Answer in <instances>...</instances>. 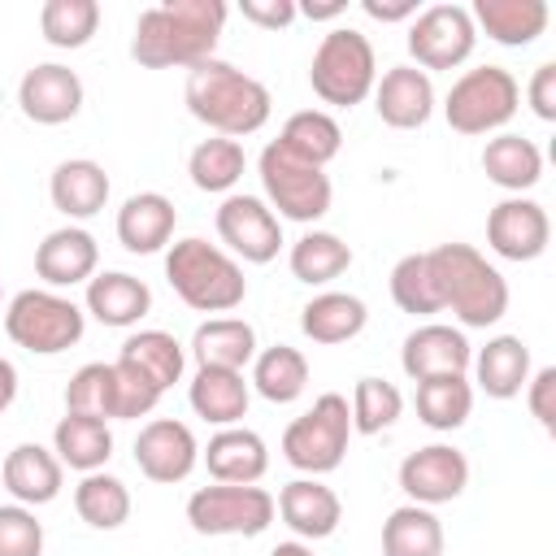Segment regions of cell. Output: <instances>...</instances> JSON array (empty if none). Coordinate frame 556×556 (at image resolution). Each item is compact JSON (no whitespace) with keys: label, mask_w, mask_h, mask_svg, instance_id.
Here are the masks:
<instances>
[{"label":"cell","mask_w":556,"mask_h":556,"mask_svg":"<svg viewBox=\"0 0 556 556\" xmlns=\"http://www.w3.org/2000/svg\"><path fill=\"white\" fill-rule=\"evenodd\" d=\"M135 465L148 482L174 486V482H187L191 469L200 465V443L187 421L152 417L135 439Z\"/></svg>","instance_id":"cell-14"},{"label":"cell","mask_w":556,"mask_h":556,"mask_svg":"<svg viewBox=\"0 0 556 556\" xmlns=\"http://www.w3.org/2000/svg\"><path fill=\"white\" fill-rule=\"evenodd\" d=\"M478 26L465 4H430L408 22V56L417 70H456L473 56Z\"/></svg>","instance_id":"cell-11"},{"label":"cell","mask_w":556,"mask_h":556,"mask_svg":"<svg viewBox=\"0 0 556 556\" xmlns=\"http://www.w3.org/2000/svg\"><path fill=\"white\" fill-rule=\"evenodd\" d=\"M482 174H486L495 187L521 195V191H530V187L543 178V152H539L534 139L513 135V130H500V135H491L486 148H482Z\"/></svg>","instance_id":"cell-30"},{"label":"cell","mask_w":556,"mask_h":556,"mask_svg":"<svg viewBox=\"0 0 556 556\" xmlns=\"http://www.w3.org/2000/svg\"><path fill=\"white\" fill-rule=\"evenodd\" d=\"M113 395H117V421H139L161 404L165 391L130 361H113Z\"/></svg>","instance_id":"cell-45"},{"label":"cell","mask_w":556,"mask_h":556,"mask_svg":"<svg viewBox=\"0 0 556 556\" xmlns=\"http://www.w3.org/2000/svg\"><path fill=\"white\" fill-rule=\"evenodd\" d=\"M39 30L61 52L87 48L91 35L100 30V4L96 0H48L39 9Z\"/></svg>","instance_id":"cell-42"},{"label":"cell","mask_w":556,"mask_h":556,"mask_svg":"<svg viewBox=\"0 0 556 556\" xmlns=\"http://www.w3.org/2000/svg\"><path fill=\"white\" fill-rule=\"evenodd\" d=\"M374 109L391 130H417L434 113V83L417 65H391L374 83Z\"/></svg>","instance_id":"cell-19"},{"label":"cell","mask_w":556,"mask_h":556,"mask_svg":"<svg viewBox=\"0 0 556 556\" xmlns=\"http://www.w3.org/2000/svg\"><path fill=\"white\" fill-rule=\"evenodd\" d=\"M117 361H130L135 369H143L161 391L182 382V369H187V352L169 330H135V334H126Z\"/></svg>","instance_id":"cell-37"},{"label":"cell","mask_w":556,"mask_h":556,"mask_svg":"<svg viewBox=\"0 0 556 556\" xmlns=\"http://www.w3.org/2000/svg\"><path fill=\"white\" fill-rule=\"evenodd\" d=\"M526 404L543 430H556V365H543L526 382Z\"/></svg>","instance_id":"cell-47"},{"label":"cell","mask_w":556,"mask_h":556,"mask_svg":"<svg viewBox=\"0 0 556 556\" xmlns=\"http://www.w3.org/2000/svg\"><path fill=\"white\" fill-rule=\"evenodd\" d=\"M256 174H261V187H265V204L274 208L278 222L287 217V222H304L308 226V222H321L330 213L334 187H330L326 169L295 161L278 143H265L261 148Z\"/></svg>","instance_id":"cell-9"},{"label":"cell","mask_w":556,"mask_h":556,"mask_svg":"<svg viewBox=\"0 0 556 556\" xmlns=\"http://www.w3.org/2000/svg\"><path fill=\"white\" fill-rule=\"evenodd\" d=\"M469 413H473V387H469V378L447 374V378L417 382V417L430 430H439V434L460 430L469 421Z\"/></svg>","instance_id":"cell-38"},{"label":"cell","mask_w":556,"mask_h":556,"mask_svg":"<svg viewBox=\"0 0 556 556\" xmlns=\"http://www.w3.org/2000/svg\"><path fill=\"white\" fill-rule=\"evenodd\" d=\"M200 460L208 465L213 482H235V486H252L265 478L269 469V447L256 430L248 426H222L208 447H200Z\"/></svg>","instance_id":"cell-22"},{"label":"cell","mask_w":556,"mask_h":556,"mask_svg":"<svg viewBox=\"0 0 556 556\" xmlns=\"http://www.w3.org/2000/svg\"><path fill=\"white\" fill-rule=\"evenodd\" d=\"M473 26L486 30V39L504 48H526L547 30V0H473L469 9Z\"/></svg>","instance_id":"cell-28"},{"label":"cell","mask_w":556,"mask_h":556,"mask_svg":"<svg viewBox=\"0 0 556 556\" xmlns=\"http://www.w3.org/2000/svg\"><path fill=\"white\" fill-rule=\"evenodd\" d=\"M96 265H100V243L83 226H56L35 248V274L48 282V291L91 282L96 278Z\"/></svg>","instance_id":"cell-18"},{"label":"cell","mask_w":556,"mask_h":556,"mask_svg":"<svg viewBox=\"0 0 556 556\" xmlns=\"http://www.w3.org/2000/svg\"><path fill=\"white\" fill-rule=\"evenodd\" d=\"M391 300L413 313V317H430L443 313V295H439V278L430 265V252H408L395 261L391 269Z\"/></svg>","instance_id":"cell-41"},{"label":"cell","mask_w":556,"mask_h":556,"mask_svg":"<svg viewBox=\"0 0 556 556\" xmlns=\"http://www.w3.org/2000/svg\"><path fill=\"white\" fill-rule=\"evenodd\" d=\"M217 239L226 243V252L235 261L269 265L278 256V248H282V222L274 217V208L261 195L230 191L217 204Z\"/></svg>","instance_id":"cell-12"},{"label":"cell","mask_w":556,"mask_h":556,"mask_svg":"<svg viewBox=\"0 0 556 556\" xmlns=\"http://www.w3.org/2000/svg\"><path fill=\"white\" fill-rule=\"evenodd\" d=\"M274 495L265 486H235V482H213V486H200L191 491L187 500V521L195 534H208V539H226V534H239V539H256L269 530L274 521Z\"/></svg>","instance_id":"cell-10"},{"label":"cell","mask_w":556,"mask_h":556,"mask_svg":"<svg viewBox=\"0 0 556 556\" xmlns=\"http://www.w3.org/2000/svg\"><path fill=\"white\" fill-rule=\"evenodd\" d=\"M274 143L282 152H291L295 161L326 169L339 156V148H343V130H339V122L326 109H300V113H291L282 122V130H278Z\"/></svg>","instance_id":"cell-32"},{"label":"cell","mask_w":556,"mask_h":556,"mask_svg":"<svg viewBox=\"0 0 556 556\" xmlns=\"http://www.w3.org/2000/svg\"><path fill=\"white\" fill-rule=\"evenodd\" d=\"M382 556H443V521L434 508L400 504L382 521Z\"/></svg>","instance_id":"cell-35"},{"label":"cell","mask_w":556,"mask_h":556,"mask_svg":"<svg viewBox=\"0 0 556 556\" xmlns=\"http://www.w3.org/2000/svg\"><path fill=\"white\" fill-rule=\"evenodd\" d=\"M248 169V156H243V143L239 139H226V135H213V139H200L187 156V174L200 191L208 195H230V187L243 178Z\"/></svg>","instance_id":"cell-36"},{"label":"cell","mask_w":556,"mask_h":556,"mask_svg":"<svg viewBox=\"0 0 556 556\" xmlns=\"http://www.w3.org/2000/svg\"><path fill=\"white\" fill-rule=\"evenodd\" d=\"M430 265L439 278L443 308H452V317L465 330H486L508 313V282L478 248L439 243V248H430Z\"/></svg>","instance_id":"cell-3"},{"label":"cell","mask_w":556,"mask_h":556,"mask_svg":"<svg viewBox=\"0 0 556 556\" xmlns=\"http://www.w3.org/2000/svg\"><path fill=\"white\" fill-rule=\"evenodd\" d=\"M83 330H87V313L70 295L48 287H26L4 308V334L35 356H56L74 348Z\"/></svg>","instance_id":"cell-6"},{"label":"cell","mask_w":556,"mask_h":556,"mask_svg":"<svg viewBox=\"0 0 556 556\" xmlns=\"http://www.w3.org/2000/svg\"><path fill=\"white\" fill-rule=\"evenodd\" d=\"M547 239H552L547 208L530 195H508L486 217V243L504 261H539L547 252Z\"/></svg>","instance_id":"cell-15"},{"label":"cell","mask_w":556,"mask_h":556,"mask_svg":"<svg viewBox=\"0 0 556 556\" xmlns=\"http://www.w3.org/2000/svg\"><path fill=\"white\" fill-rule=\"evenodd\" d=\"M374 83H378V56H374V43L352 30V26H334L321 35L317 52H313V65H308V87L321 104H334V109H352L361 104L365 96H374Z\"/></svg>","instance_id":"cell-5"},{"label":"cell","mask_w":556,"mask_h":556,"mask_svg":"<svg viewBox=\"0 0 556 556\" xmlns=\"http://www.w3.org/2000/svg\"><path fill=\"white\" fill-rule=\"evenodd\" d=\"M0 482L4 491L13 495V504H26V508H43L61 495V482H65V465L56 460L52 447L43 443H17L4 465H0Z\"/></svg>","instance_id":"cell-20"},{"label":"cell","mask_w":556,"mask_h":556,"mask_svg":"<svg viewBox=\"0 0 556 556\" xmlns=\"http://www.w3.org/2000/svg\"><path fill=\"white\" fill-rule=\"evenodd\" d=\"M182 100H187L195 122H204L213 135H226V139L256 135L274 113L269 87L222 56H208V61L187 70Z\"/></svg>","instance_id":"cell-2"},{"label":"cell","mask_w":556,"mask_h":556,"mask_svg":"<svg viewBox=\"0 0 556 556\" xmlns=\"http://www.w3.org/2000/svg\"><path fill=\"white\" fill-rule=\"evenodd\" d=\"M343 9H348L343 0H326V4H313V0H308V4H295V13L308 17V22H334Z\"/></svg>","instance_id":"cell-52"},{"label":"cell","mask_w":556,"mask_h":556,"mask_svg":"<svg viewBox=\"0 0 556 556\" xmlns=\"http://www.w3.org/2000/svg\"><path fill=\"white\" fill-rule=\"evenodd\" d=\"M348 408H352V430L356 434H382V430H391L400 421L404 395L387 378H361Z\"/></svg>","instance_id":"cell-44"},{"label":"cell","mask_w":556,"mask_h":556,"mask_svg":"<svg viewBox=\"0 0 556 556\" xmlns=\"http://www.w3.org/2000/svg\"><path fill=\"white\" fill-rule=\"evenodd\" d=\"M465 486H469V460L452 443H426L400 460V491L408 495V504L439 508L465 495Z\"/></svg>","instance_id":"cell-13"},{"label":"cell","mask_w":556,"mask_h":556,"mask_svg":"<svg viewBox=\"0 0 556 556\" xmlns=\"http://www.w3.org/2000/svg\"><path fill=\"white\" fill-rule=\"evenodd\" d=\"M17 104L35 126H65L83 109V78L61 61H39L22 74Z\"/></svg>","instance_id":"cell-16"},{"label":"cell","mask_w":556,"mask_h":556,"mask_svg":"<svg viewBox=\"0 0 556 556\" xmlns=\"http://www.w3.org/2000/svg\"><path fill=\"white\" fill-rule=\"evenodd\" d=\"M109 191H113V187H109V174H104V165L91 161V156H70V161H61V165L52 169V178H48L52 208L65 213L70 222L96 217V213L109 204Z\"/></svg>","instance_id":"cell-25"},{"label":"cell","mask_w":556,"mask_h":556,"mask_svg":"<svg viewBox=\"0 0 556 556\" xmlns=\"http://www.w3.org/2000/svg\"><path fill=\"white\" fill-rule=\"evenodd\" d=\"M52 452H56L61 465H70L78 473H96L113 456V430H109V421L65 413L52 430Z\"/></svg>","instance_id":"cell-33"},{"label":"cell","mask_w":556,"mask_h":556,"mask_svg":"<svg viewBox=\"0 0 556 556\" xmlns=\"http://www.w3.org/2000/svg\"><path fill=\"white\" fill-rule=\"evenodd\" d=\"M74 508L91 530H117L130 521V491L122 478L96 469V473H83V482L74 486Z\"/></svg>","instance_id":"cell-40"},{"label":"cell","mask_w":556,"mask_h":556,"mask_svg":"<svg viewBox=\"0 0 556 556\" xmlns=\"http://www.w3.org/2000/svg\"><path fill=\"white\" fill-rule=\"evenodd\" d=\"M178 226V208L169 195L161 191H135L122 208H117V243L135 256H152L174 239Z\"/></svg>","instance_id":"cell-24"},{"label":"cell","mask_w":556,"mask_h":556,"mask_svg":"<svg viewBox=\"0 0 556 556\" xmlns=\"http://www.w3.org/2000/svg\"><path fill=\"white\" fill-rule=\"evenodd\" d=\"M187 400H191L195 417H204L208 426H239L248 417V404H252V382L239 369L195 365L191 387H187Z\"/></svg>","instance_id":"cell-26"},{"label":"cell","mask_w":556,"mask_h":556,"mask_svg":"<svg viewBox=\"0 0 556 556\" xmlns=\"http://www.w3.org/2000/svg\"><path fill=\"white\" fill-rule=\"evenodd\" d=\"M269 556H313V547H308L304 539H287V543H278Z\"/></svg>","instance_id":"cell-53"},{"label":"cell","mask_w":556,"mask_h":556,"mask_svg":"<svg viewBox=\"0 0 556 556\" xmlns=\"http://www.w3.org/2000/svg\"><path fill=\"white\" fill-rule=\"evenodd\" d=\"M252 387L269 404H295L308 387V361L291 343H274L252 356Z\"/></svg>","instance_id":"cell-34"},{"label":"cell","mask_w":556,"mask_h":556,"mask_svg":"<svg viewBox=\"0 0 556 556\" xmlns=\"http://www.w3.org/2000/svg\"><path fill=\"white\" fill-rule=\"evenodd\" d=\"M191 356H195V365L243 374V365H252V356H256V330L243 317H208L191 334Z\"/></svg>","instance_id":"cell-31"},{"label":"cell","mask_w":556,"mask_h":556,"mask_svg":"<svg viewBox=\"0 0 556 556\" xmlns=\"http://www.w3.org/2000/svg\"><path fill=\"white\" fill-rule=\"evenodd\" d=\"M274 508H278V517H282L300 539H308V543L330 539V534L339 530V521H343V504H339V495H334L321 478H295V482H287V486L278 491Z\"/></svg>","instance_id":"cell-23"},{"label":"cell","mask_w":556,"mask_h":556,"mask_svg":"<svg viewBox=\"0 0 556 556\" xmlns=\"http://www.w3.org/2000/svg\"><path fill=\"white\" fill-rule=\"evenodd\" d=\"M469 361H473V348L465 339L460 326H443V321H426L417 326L404 348H400V365L413 382H426V378H447V374H469Z\"/></svg>","instance_id":"cell-17"},{"label":"cell","mask_w":556,"mask_h":556,"mask_svg":"<svg viewBox=\"0 0 556 556\" xmlns=\"http://www.w3.org/2000/svg\"><path fill=\"white\" fill-rule=\"evenodd\" d=\"M526 100L539 122H556V61H543L526 87Z\"/></svg>","instance_id":"cell-49"},{"label":"cell","mask_w":556,"mask_h":556,"mask_svg":"<svg viewBox=\"0 0 556 556\" xmlns=\"http://www.w3.org/2000/svg\"><path fill=\"white\" fill-rule=\"evenodd\" d=\"M226 26L222 0H161L139 13L130 56L143 70H191L213 56Z\"/></svg>","instance_id":"cell-1"},{"label":"cell","mask_w":556,"mask_h":556,"mask_svg":"<svg viewBox=\"0 0 556 556\" xmlns=\"http://www.w3.org/2000/svg\"><path fill=\"white\" fill-rule=\"evenodd\" d=\"M348 439H352V408L339 391H326L313 400L308 413H300L282 430V456L304 478H321V473H334L343 465Z\"/></svg>","instance_id":"cell-7"},{"label":"cell","mask_w":556,"mask_h":556,"mask_svg":"<svg viewBox=\"0 0 556 556\" xmlns=\"http://www.w3.org/2000/svg\"><path fill=\"white\" fill-rule=\"evenodd\" d=\"M517 109H521V87L504 65L465 70L443 100V117L456 135H495L517 117Z\"/></svg>","instance_id":"cell-8"},{"label":"cell","mask_w":556,"mask_h":556,"mask_svg":"<svg viewBox=\"0 0 556 556\" xmlns=\"http://www.w3.org/2000/svg\"><path fill=\"white\" fill-rule=\"evenodd\" d=\"M352 265V248L334 235V230H308L291 243V274L308 287H326L339 274H348Z\"/></svg>","instance_id":"cell-39"},{"label":"cell","mask_w":556,"mask_h":556,"mask_svg":"<svg viewBox=\"0 0 556 556\" xmlns=\"http://www.w3.org/2000/svg\"><path fill=\"white\" fill-rule=\"evenodd\" d=\"M0 556H43V521L26 504H0Z\"/></svg>","instance_id":"cell-46"},{"label":"cell","mask_w":556,"mask_h":556,"mask_svg":"<svg viewBox=\"0 0 556 556\" xmlns=\"http://www.w3.org/2000/svg\"><path fill=\"white\" fill-rule=\"evenodd\" d=\"M361 9L374 22H413L417 17V0H361Z\"/></svg>","instance_id":"cell-50"},{"label":"cell","mask_w":556,"mask_h":556,"mask_svg":"<svg viewBox=\"0 0 556 556\" xmlns=\"http://www.w3.org/2000/svg\"><path fill=\"white\" fill-rule=\"evenodd\" d=\"M83 308L100 321V326H113V330H130L139 326L148 313H152V287L126 269H104L87 282V295H83Z\"/></svg>","instance_id":"cell-21"},{"label":"cell","mask_w":556,"mask_h":556,"mask_svg":"<svg viewBox=\"0 0 556 556\" xmlns=\"http://www.w3.org/2000/svg\"><path fill=\"white\" fill-rule=\"evenodd\" d=\"M13 400H17V365L0 356V417L9 413Z\"/></svg>","instance_id":"cell-51"},{"label":"cell","mask_w":556,"mask_h":556,"mask_svg":"<svg viewBox=\"0 0 556 556\" xmlns=\"http://www.w3.org/2000/svg\"><path fill=\"white\" fill-rule=\"evenodd\" d=\"M239 13H243V22H252L261 30H282V26H291L300 17L295 0H243Z\"/></svg>","instance_id":"cell-48"},{"label":"cell","mask_w":556,"mask_h":556,"mask_svg":"<svg viewBox=\"0 0 556 556\" xmlns=\"http://www.w3.org/2000/svg\"><path fill=\"white\" fill-rule=\"evenodd\" d=\"M469 369H473V382H478L491 400H513V395H521L526 382H530V374H534V369H530V348H526L517 334H495V339H486V348L473 352Z\"/></svg>","instance_id":"cell-27"},{"label":"cell","mask_w":556,"mask_h":556,"mask_svg":"<svg viewBox=\"0 0 556 556\" xmlns=\"http://www.w3.org/2000/svg\"><path fill=\"white\" fill-rule=\"evenodd\" d=\"M365 321H369V308H365V300L352 295V291H321V295H313V300L300 308V330H304V339H313V343H321V348H334V343L356 339V334L365 330Z\"/></svg>","instance_id":"cell-29"},{"label":"cell","mask_w":556,"mask_h":556,"mask_svg":"<svg viewBox=\"0 0 556 556\" xmlns=\"http://www.w3.org/2000/svg\"><path fill=\"white\" fill-rule=\"evenodd\" d=\"M165 278H169L174 295L195 313H230L248 295L243 265L226 248H217L200 235H187V239L169 243Z\"/></svg>","instance_id":"cell-4"},{"label":"cell","mask_w":556,"mask_h":556,"mask_svg":"<svg viewBox=\"0 0 556 556\" xmlns=\"http://www.w3.org/2000/svg\"><path fill=\"white\" fill-rule=\"evenodd\" d=\"M65 413H78V417H96V421H117L113 365H104V361H91V365L74 369V378L65 382Z\"/></svg>","instance_id":"cell-43"}]
</instances>
